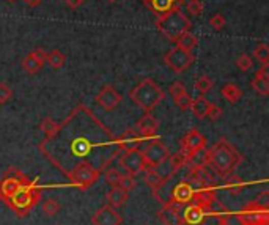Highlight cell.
I'll list each match as a JSON object with an SVG mask.
<instances>
[{
  "mask_svg": "<svg viewBox=\"0 0 269 225\" xmlns=\"http://www.w3.org/2000/svg\"><path fill=\"white\" fill-rule=\"evenodd\" d=\"M128 96L137 107H140L148 114V112H151L156 106L164 101L166 93L153 79L147 78L139 82L134 88H131Z\"/></svg>",
  "mask_w": 269,
  "mask_h": 225,
  "instance_id": "obj_2",
  "label": "cell"
},
{
  "mask_svg": "<svg viewBox=\"0 0 269 225\" xmlns=\"http://www.w3.org/2000/svg\"><path fill=\"white\" fill-rule=\"evenodd\" d=\"M206 117H208L211 121H218V120H221V118H222V109H221L219 106H216V104H212V103H211V106H209V109H208Z\"/></svg>",
  "mask_w": 269,
  "mask_h": 225,
  "instance_id": "obj_45",
  "label": "cell"
},
{
  "mask_svg": "<svg viewBox=\"0 0 269 225\" xmlns=\"http://www.w3.org/2000/svg\"><path fill=\"white\" fill-rule=\"evenodd\" d=\"M252 55H254V59H257L260 63H266V62H269V46L264 44V43L257 44L255 49L252 51Z\"/></svg>",
  "mask_w": 269,
  "mask_h": 225,
  "instance_id": "obj_35",
  "label": "cell"
},
{
  "mask_svg": "<svg viewBox=\"0 0 269 225\" xmlns=\"http://www.w3.org/2000/svg\"><path fill=\"white\" fill-rule=\"evenodd\" d=\"M0 200H2V194H0Z\"/></svg>",
  "mask_w": 269,
  "mask_h": 225,
  "instance_id": "obj_52",
  "label": "cell"
},
{
  "mask_svg": "<svg viewBox=\"0 0 269 225\" xmlns=\"http://www.w3.org/2000/svg\"><path fill=\"white\" fill-rule=\"evenodd\" d=\"M96 104L101 106L104 110H114L117 106H120V103L123 101L121 95L117 91V88L114 85H105L99 90V93L95 98Z\"/></svg>",
  "mask_w": 269,
  "mask_h": 225,
  "instance_id": "obj_13",
  "label": "cell"
},
{
  "mask_svg": "<svg viewBox=\"0 0 269 225\" xmlns=\"http://www.w3.org/2000/svg\"><path fill=\"white\" fill-rule=\"evenodd\" d=\"M186 8L192 16H199L203 11V4H202V0H187Z\"/></svg>",
  "mask_w": 269,
  "mask_h": 225,
  "instance_id": "obj_42",
  "label": "cell"
},
{
  "mask_svg": "<svg viewBox=\"0 0 269 225\" xmlns=\"http://www.w3.org/2000/svg\"><path fill=\"white\" fill-rule=\"evenodd\" d=\"M22 66H24V69H25L29 74H35V72H38V71L41 69L43 63H40L37 59L33 57L32 54H29L27 57L22 60Z\"/></svg>",
  "mask_w": 269,
  "mask_h": 225,
  "instance_id": "obj_34",
  "label": "cell"
},
{
  "mask_svg": "<svg viewBox=\"0 0 269 225\" xmlns=\"http://www.w3.org/2000/svg\"><path fill=\"white\" fill-rule=\"evenodd\" d=\"M142 153H143V158H145V162L148 167H157L159 164H163L170 156L167 145L159 139H153Z\"/></svg>",
  "mask_w": 269,
  "mask_h": 225,
  "instance_id": "obj_10",
  "label": "cell"
},
{
  "mask_svg": "<svg viewBox=\"0 0 269 225\" xmlns=\"http://www.w3.org/2000/svg\"><path fill=\"white\" fill-rule=\"evenodd\" d=\"M181 206H176L173 203H164L163 210L157 213V217L160 219L164 225H184L183 214L179 213Z\"/></svg>",
  "mask_w": 269,
  "mask_h": 225,
  "instance_id": "obj_19",
  "label": "cell"
},
{
  "mask_svg": "<svg viewBox=\"0 0 269 225\" xmlns=\"http://www.w3.org/2000/svg\"><path fill=\"white\" fill-rule=\"evenodd\" d=\"M68 177L76 187L82 191L90 189L99 178V170L88 162H79L68 172Z\"/></svg>",
  "mask_w": 269,
  "mask_h": 225,
  "instance_id": "obj_5",
  "label": "cell"
},
{
  "mask_svg": "<svg viewBox=\"0 0 269 225\" xmlns=\"http://www.w3.org/2000/svg\"><path fill=\"white\" fill-rule=\"evenodd\" d=\"M121 177H123V173L118 170V168H109V170H105V173H104L105 183H109L112 187H114V186H118Z\"/></svg>",
  "mask_w": 269,
  "mask_h": 225,
  "instance_id": "obj_37",
  "label": "cell"
},
{
  "mask_svg": "<svg viewBox=\"0 0 269 225\" xmlns=\"http://www.w3.org/2000/svg\"><path fill=\"white\" fill-rule=\"evenodd\" d=\"M142 2L156 17H160L173 10L181 8L183 5V0H142Z\"/></svg>",
  "mask_w": 269,
  "mask_h": 225,
  "instance_id": "obj_15",
  "label": "cell"
},
{
  "mask_svg": "<svg viewBox=\"0 0 269 225\" xmlns=\"http://www.w3.org/2000/svg\"><path fill=\"white\" fill-rule=\"evenodd\" d=\"M209 106H211V101H208L205 95H200V96H197V98L192 99V104H191L189 109L197 118L203 120V118H206Z\"/></svg>",
  "mask_w": 269,
  "mask_h": 225,
  "instance_id": "obj_26",
  "label": "cell"
},
{
  "mask_svg": "<svg viewBox=\"0 0 269 225\" xmlns=\"http://www.w3.org/2000/svg\"><path fill=\"white\" fill-rule=\"evenodd\" d=\"M13 98V90L8 84L0 82V104H5Z\"/></svg>",
  "mask_w": 269,
  "mask_h": 225,
  "instance_id": "obj_43",
  "label": "cell"
},
{
  "mask_svg": "<svg viewBox=\"0 0 269 225\" xmlns=\"http://www.w3.org/2000/svg\"><path fill=\"white\" fill-rule=\"evenodd\" d=\"M93 225H121L123 217L117 211V208H112L111 205H104L92 216Z\"/></svg>",
  "mask_w": 269,
  "mask_h": 225,
  "instance_id": "obj_14",
  "label": "cell"
},
{
  "mask_svg": "<svg viewBox=\"0 0 269 225\" xmlns=\"http://www.w3.org/2000/svg\"><path fill=\"white\" fill-rule=\"evenodd\" d=\"M203 219H205V211L202 208H199V206L189 203V206L183 213L184 225H199Z\"/></svg>",
  "mask_w": 269,
  "mask_h": 225,
  "instance_id": "obj_25",
  "label": "cell"
},
{
  "mask_svg": "<svg viewBox=\"0 0 269 225\" xmlns=\"http://www.w3.org/2000/svg\"><path fill=\"white\" fill-rule=\"evenodd\" d=\"M167 161H169L170 165L175 168V172L181 170V168H183L184 165L189 164V158H187V155H186L184 152H181V149H179V152L175 153V155H170V156L167 158Z\"/></svg>",
  "mask_w": 269,
  "mask_h": 225,
  "instance_id": "obj_30",
  "label": "cell"
},
{
  "mask_svg": "<svg viewBox=\"0 0 269 225\" xmlns=\"http://www.w3.org/2000/svg\"><path fill=\"white\" fill-rule=\"evenodd\" d=\"M128 198H129V192L123 191L121 187H118V186H114L105 195L107 205H111L112 208H121V206L128 202Z\"/></svg>",
  "mask_w": 269,
  "mask_h": 225,
  "instance_id": "obj_24",
  "label": "cell"
},
{
  "mask_svg": "<svg viewBox=\"0 0 269 225\" xmlns=\"http://www.w3.org/2000/svg\"><path fill=\"white\" fill-rule=\"evenodd\" d=\"M238 222L241 225H269V213L267 210H261L258 206L250 202L246 205V208L241 210L238 214Z\"/></svg>",
  "mask_w": 269,
  "mask_h": 225,
  "instance_id": "obj_9",
  "label": "cell"
},
{
  "mask_svg": "<svg viewBox=\"0 0 269 225\" xmlns=\"http://www.w3.org/2000/svg\"><path fill=\"white\" fill-rule=\"evenodd\" d=\"M179 146H181V152H184L189 156L202 148H206V137L199 129H191L186 133V136L179 140Z\"/></svg>",
  "mask_w": 269,
  "mask_h": 225,
  "instance_id": "obj_12",
  "label": "cell"
},
{
  "mask_svg": "<svg viewBox=\"0 0 269 225\" xmlns=\"http://www.w3.org/2000/svg\"><path fill=\"white\" fill-rule=\"evenodd\" d=\"M169 91H170L172 98H176V96H179V95H183V93H187V90H186L184 84H183V82H179V81L173 82V84L170 85Z\"/></svg>",
  "mask_w": 269,
  "mask_h": 225,
  "instance_id": "obj_46",
  "label": "cell"
},
{
  "mask_svg": "<svg viewBox=\"0 0 269 225\" xmlns=\"http://www.w3.org/2000/svg\"><path fill=\"white\" fill-rule=\"evenodd\" d=\"M221 93H222V96H224L230 104H236V103L241 99V96H243V91H241V88H239L236 84H225V85L222 87Z\"/></svg>",
  "mask_w": 269,
  "mask_h": 225,
  "instance_id": "obj_27",
  "label": "cell"
},
{
  "mask_svg": "<svg viewBox=\"0 0 269 225\" xmlns=\"http://www.w3.org/2000/svg\"><path fill=\"white\" fill-rule=\"evenodd\" d=\"M96 146L98 145H95L92 142V139H88V137L80 134V136H76L73 140L69 142V152H71V156H73V158H79L80 159L79 162H87L85 159L92 155V152Z\"/></svg>",
  "mask_w": 269,
  "mask_h": 225,
  "instance_id": "obj_11",
  "label": "cell"
},
{
  "mask_svg": "<svg viewBox=\"0 0 269 225\" xmlns=\"http://www.w3.org/2000/svg\"><path fill=\"white\" fill-rule=\"evenodd\" d=\"M65 2V5L66 7H69V8H73V10H76V8H79L85 0H63Z\"/></svg>",
  "mask_w": 269,
  "mask_h": 225,
  "instance_id": "obj_48",
  "label": "cell"
},
{
  "mask_svg": "<svg viewBox=\"0 0 269 225\" xmlns=\"http://www.w3.org/2000/svg\"><path fill=\"white\" fill-rule=\"evenodd\" d=\"M173 101H175V106L178 109H181V110H187L192 104V98H191L189 93H183V95L173 98Z\"/></svg>",
  "mask_w": 269,
  "mask_h": 225,
  "instance_id": "obj_41",
  "label": "cell"
},
{
  "mask_svg": "<svg viewBox=\"0 0 269 225\" xmlns=\"http://www.w3.org/2000/svg\"><path fill=\"white\" fill-rule=\"evenodd\" d=\"M214 202H216V192H214L212 186H206V187H200V189L194 191V195L191 198V203L199 206L203 211H208L212 208Z\"/></svg>",
  "mask_w": 269,
  "mask_h": 225,
  "instance_id": "obj_17",
  "label": "cell"
},
{
  "mask_svg": "<svg viewBox=\"0 0 269 225\" xmlns=\"http://www.w3.org/2000/svg\"><path fill=\"white\" fill-rule=\"evenodd\" d=\"M195 62V57L191 51H184L181 47H173L164 55V63L175 72H183L186 71L192 63Z\"/></svg>",
  "mask_w": 269,
  "mask_h": 225,
  "instance_id": "obj_7",
  "label": "cell"
},
{
  "mask_svg": "<svg viewBox=\"0 0 269 225\" xmlns=\"http://www.w3.org/2000/svg\"><path fill=\"white\" fill-rule=\"evenodd\" d=\"M62 210V205L57 198H47L44 203H43V213L47 216V217H53L57 216Z\"/></svg>",
  "mask_w": 269,
  "mask_h": 225,
  "instance_id": "obj_32",
  "label": "cell"
},
{
  "mask_svg": "<svg viewBox=\"0 0 269 225\" xmlns=\"http://www.w3.org/2000/svg\"><path fill=\"white\" fill-rule=\"evenodd\" d=\"M236 66L241 69V71H250L254 68V60H252V57H250V55H247V54H241L239 57L236 59Z\"/></svg>",
  "mask_w": 269,
  "mask_h": 225,
  "instance_id": "obj_38",
  "label": "cell"
},
{
  "mask_svg": "<svg viewBox=\"0 0 269 225\" xmlns=\"http://www.w3.org/2000/svg\"><path fill=\"white\" fill-rule=\"evenodd\" d=\"M136 186H137V181L132 175H123L120 183H118V187H121L123 191H126V192H131L136 189Z\"/></svg>",
  "mask_w": 269,
  "mask_h": 225,
  "instance_id": "obj_39",
  "label": "cell"
},
{
  "mask_svg": "<svg viewBox=\"0 0 269 225\" xmlns=\"http://www.w3.org/2000/svg\"><path fill=\"white\" fill-rule=\"evenodd\" d=\"M187 180L197 183L202 187L212 184V175L208 170V165H189Z\"/></svg>",
  "mask_w": 269,
  "mask_h": 225,
  "instance_id": "obj_21",
  "label": "cell"
},
{
  "mask_svg": "<svg viewBox=\"0 0 269 225\" xmlns=\"http://www.w3.org/2000/svg\"><path fill=\"white\" fill-rule=\"evenodd\" d=\"M134 129L137 131L142 139H153L159 129V121L148 112V114H145L136 123Z\"/></svg>",
  "mask_w": 269,
  "mask_h": 225,
  "instance_id": "obj_18",
  "label": "cell"
},
{
  "mask_svg": "<svg viewBox=\"0 0 269 225\" xmlns=\"http://www.w3.org/2000/svg\"><path fill=\"white\" fill-rule=\"evenodd\" d=\"M219 225H231V223L228 222L227 217H222V219H219Z\"/></svg>",
  "mask_w": 269,
  "mask_h": 225,
  "instance_id": "obj_50",
  "label": "cell"
},
{
  "mask_svg": "<svg viewBox=\"0 0 269 225\" xmlns=\"http://www.w3.org/2000/svg\"><path fill=\"white\" fill-rule=\"evenodd\" d=\"M65 62H66V59H65V55L60 52V51H50L49 54H47V57H46V63H49L50 65V68H53V69H59V68H62L63 65H65Z\"/></svg>",
  "mask_w": 269,
  "mask_h": 225,
  "instance_id": "obj_31",
  "label": "cell"
},
{
  "mask_svg": "<svg viewBox=\"0 0 269 225\" xmlns=\"http://www.w3.org/2000/svg\"><path fill=\"white\" fill-rule=\"evenodd\" d=\"M30 54H32V55H33V57H35V59H37V60H38L40 63H43V65L46 63V57H47V52H46V51H43V49L37 47V49H35V51H32Z\"/></svg>",
  "mask_w": 269,
  "mask_h": 225,
  "instance_id": "obj_47",
  "label": "cell"
},
{
  "mask_svg": "<svg viewBox=\"0 0 269 225\" xmlns=\"http://www.w3.org/2000/svg\"><path fill=\"white\" fill-rule=\"evenodd\" d=\"M154 26L172 43H176V40L179 38V36H181L184 32H189L191 27H192L191 21L187 19V16L181 11V8L173 10V11L160 16V17H156Z\"/></svg>",
  "mask_w": 269,
  "mask_h": 225,
  "instance_id": "obj_4",
  "label": "cell"
},
{
  "mask_svg": "<svg viewBox=\"0 0 269 225\" xmlns=\"http://www.w3.org/2000/svg\"><path fill=\"white\" fill-rule=\"evenodd\" d=\"M29 183H30V180L22 172L17 170V168H14V167L8 168V170L4 173V178L0 180V194H2V200L10 198L11 195H14L17 191H19L22 186H25Z\"/></svg>",
  "mask_w": 269,
  "mask_h": 225,
  "instance_id": "obj_6",
  "label": "cell"
},
{
  "mask_svg": "<svg viewBox=\"0 0 269 225\" xmlns=\"http://www.w3.org/2000/svg\"><path fill=\"white\" fill-rule=\"evenodd\" d=\"M140 143H142V137L139 136V133H137L134 128H132V129H128V131H124V133H123L118 139H115V145L118 146V149H121V152L139 148Z\"/></svg>",
  "mask_w": 269,
  "mask_h": 225,
  "instance_id": "obj_22",
  "label": "cell"
},
{
  "mask_svg": "<svg viewBox=\"0 0 269 225\" xmlns=\"http://www.w3.org/2000/svg\"><path fill=\"white\" fill-rule=\"evenodd\" d=\"M269 63H263V66L257 71V74L254 76L252 82V90L260 96H267L269 95V69H267Z\"/></svg>",
  "mask_w": 269,
  "mask_h": 225,
  "instance_id": "obj_20",
  "label": "cell"
},
{
  "mask_svg": "<svg viewBox=\"0 0 269 225\" xmlns=\"http://www.w3.org/2000/svg\"><path fill=\"white\" fill-rule=\"evenodd\" d=\"M244 183H243V180L238 177V175H235V173H230V175H227L225 177V189L231 194V195H238V194H241L243 191H244Z\"/></svg>",
  "mask_w": 269,
  "mask_h": 225,
  "instance_id": "obj_28",
  "label": "cell"
},
{
  "mask_svg": "<svg viewBox=\"0 0 269 225\" xmlns=\"http://www.w3.org/2000/svg\"><path fill=\"white\" fill-rule=\"evenodd\" d=\"M40 197L41 187L37 186V180H33L29 184L22 186L14 195L5 198V202L17 217H25L33 210V206L40 202Z\"/></svg>",
  "mask_w": 269,
  "mask_h": 225,
  "instance_id": "obj_3",
  "label": "cell"
},
{
  "mask_svg": "<svg viewBox=\"0 0 269 225\" xmlns=\"http://www.w3.org/2000/svg\"><path fill=\"white\" fill-rule=\"evenodd\" d=\"M252 202L258 206V208H261V210H269V192L267 191L260 192Z\"/></svg>",
  "mask_w": 269,
  "mask_h": 225,
  "instance_id": "obj_44",
  "label": "cell"
},
{
  "mask_svg": "<svg viewBox=\"0 0 269 225\" xmlns=\"http://www.w3.org/2000/svg\"><path fill=\"white\" fill-rule=\"evenodd\" d=\"M143 180H145V183L151 187L153 192H157L160 191V187H163L169 180H166L163 175L159 173V170L156 167H148L145 172H143Z\"/></svg>",
  "mask_w": 269,
  "mask_h": 225,
  "instance_id": "obj_23",
  "label": "cell"
},
{
  "mask_svg": "<svg viewBox=\"0 0 269 225\" xmlns=\"http://www.w3.org/2000/svg\"><path fill=\"white\" fill-rule=\"evenodd\" d=\"M7 2H8V4H14V2H16V0H7Z\"/></svg>",
  "mask_w": 269,
  "mask_h": 225,
  "instance_id": "obj_51",
  "label": "cell"
},
{
  "mask_svg": "<svg viewBox=\"0 0 269 225\" xmlns=\"http://www.w3.org/2000/svg\"><path fill=\"white\" fill-rule=\"evenodd\" d=\"M22 2L25 5H30V7H37V5H40L43 2V0H22Z\"/></svg>",
  "mask_w": 269,
  "mask_h": 225,
  "instance_id": "obj_49",
  "label": "cell"
},
{
  "mask_svg": "<svg viewBox=\"0 0 269 225\" xmlns=\"http://www.w3.org/2000/svg\"><path fill=\"white\" fill-rule=\"evenodd\" d=\"M59 126H60V123L59 121H56V120H52V118H44L43 121H41V124H40V129L43 131V133L47 136V137H50V136H53L57 133V129H59Z\"/></svg>",
  "mask_w": 269,
  "mask_h": 225,
  "instance_id": "obj_36",
  "label": "cell"
},
{
  "mask_svg": "<svg viewBox=\"0 0 269 225\" xmlns=\"http://www.w3.org/2000/svg\"><path fill=\"white\" fill-rule=\"evenodd\" d=\"M175 44H176V47H181L184 51H194L197 46H199V38H197V36L194 33H191V32H184L176 40Z\"/></svg>",
  "mask_w": 269,
  "mask_h": 225,
  "instance_id": "obj_29",
  "label": "cell"
},
{
  "mask_svg": "<svg viewBox=\"0 0 269 225\" xmlns=\"http://www.w3.org/2000/svg\"><path fill=\"white\" fill-rule=\"evenodd\" d=\"M194 195V187L189 181H181L178 183L173 189H172V194H170V198H169V203H173L176 206H183V205H189L191 203V198ZM167 203V202H166Z\"/></svg>",
  "mask_w": 269,
  "mask_h": 225,
  "instance_id": "obj_16",
  "label": "cell"
},
{
  "mask_svg": "<svg viewBox=\"0 0 269 225\" xmlns=\"http://www.w3.org/2000/svg\"><path fill=\"white\" fill-rule=\"evenodd\" d=\"M212 85H214V81L208 76H200L195 81V90L199 91L200 95H206L208 91H211Z\"/></svg>",
  "mask_w": 269,
  "mask_h": 225,
  "instance_id": "obj_33",
  "label": "cell"
},
{
  "mask_svg": "<svg viewBox=\"0 0 269 225\" xmlns=\"http://www.w3.org/2000/svg\"><path fill=\"white\" fill-rule=\"evenodd\" d=\"M120 165L128 172V175H132V177L143 173L148 168L145 158H143V153L139 148L126 149L120 158Z\"/></svg>",
  "mask_w": 269,
  "mask_h": 225,
  "instance_id": "obj_8",
  "label": "cell"
},
{
  "mask_svg": "<svg viewBox=\"0 0 269 225\" xmlns=\"http://www.w3.org/2000/svg\"><path fill=\"white\" fill-rule=\"evenodd\" d=\"M109 2H115V0H109Z\"/></svg>",
  "mask_w": 269,
  "mask_h": 225,
  "instance_id": "obj_53",
  "label": "cell"
},
{
  "mask_svg": "<svg viewBox=\"0 0 269 225\" xmlns=\"http://www.w3.org/2000/svg\"><path fill=\"white\" fill-rule=\"evenodd\" d=\"M209 26L214 29V30H222L225 26H227V19H225V16L221 14V13H216V14H212L209 17Z\"/></svg>",
  "mask_w": 269,
  "mask_h": 225,
  "instance_id": "obj_40",
  "label": "cell"
},
{
  "mask_svg": "<svg viewBox=\"0 0 269 225\" xmlns=\"http://www.w3.org/2000/svg\"><path fill=\"white\" fill-rule=\"evenodd\" d=\"M244 161L241 153L227 139H221L206 149V165L221 177L235 173L239 164Z\"/></svg>",
  "mask_w": 269,
  "mask_h": 225,
  "instance_id": "obj_1",
  "label": "cell"
}]
</instances>
